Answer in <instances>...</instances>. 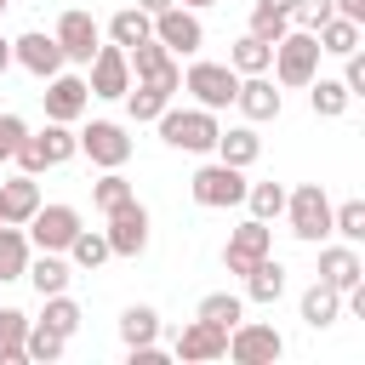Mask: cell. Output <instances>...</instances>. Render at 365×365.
I'll return each mask as SVG.
<instances>
[{
  "instance_id": "1",
  "label": "cell",
  "mask_w": 365,
  "mask_h": 365,
  "mask_svg": "<svg viewBox=\"0 0 365 365\" xmlns=\"http://www.w3.org/2000/svg\"><path fill=\"white\" fill-rule=\"evenodd\" d=\"M319 57H325V51H319V40H314L308 29H285V34L274 40V63H268V68H274L279 86H308V80L319 74Z\"/></svg>"
},
{
  "instance_id": "2",
  "label": "cell",
  "mask_w": 365,
  "mask_h": 365,
  "mask_svg": "<svg viewBox=\"0 0 365 365\" xmlns=\"http://www.w3.org/2000/svg\"><path fill=\"white\" fill-rule=\"evenodd\" d=\"M217 114L211 108H171L165 103V114H160V137L171 143V148H182V154H211V143H217Z\"/></svg>"
},
{
  "instance_id": "3",
  "label": "cell",
  "mask_w": 365,
  "mask_h": 365,
  "mask_svg": "<svg viewBox=\"0 0 365 365\" xmlns=\"http://www.w3.org/2000/svg\"><path fill=\"white\" fill-rule=\"evenodd\" d=\"M188 194H194V205H205V211L245 205V171H240V165H222V160H211V165H200V171H194Z\"/></svg>"
},
{
  "instance_id": "4",
  "label": "cell",
  "mask_w": 365,
  "mask_h": 365,
  "mask_svg": "<svg viewBox=\"0 0 365 365\" xmlns=\"http://www.w3.org/2000/svg\"><path fill=\"white\" fill-rule=\"evenodd\" d=\"M285 217H291V234H297V240L319 245V240L331 234V200H325V188H319V182L291 188V194H285Z\"/></svg>"
},
{
  "instance_id": "5",
  "label": "cell",
  "mask_w": 365,
  "mask_h": 365,
  "mask_svg": "<svg viewBox=\"0 0 365 365\" xmlns=\"http://www.w3.org/2000/svg\"><path fill=\"white\" fill-rule=\"evenodd\" d=\"M268 251H274V228H268L262 217H245V222L228 234V245H222V268L245 279V274H251V262H262Z\"/></svg>"
},
{
  "instance_id": "6",
  "label": "cell",
  "mask_w": 365,
  "mask_h": 365,
  "mask_svg": "<svg viewBox=\"0 0 365 365\" xmlns=\"http://www.w3.org/2000/svg\"><path fill=\"white\" fill-rule=\"evenodd\" d=\"M182 91H194V103L200 108H228L234 103V91H240V74L228 68V63H194L188 74H182Z\"/></svg>"
},
{
  "instance_id": "7",
  "label": "cell",
  "mask_w": 365,
  "mask_h": 365,
  "mask_svg": "<svg viewBox=\"0 0 365 365\" xmlns=\"http://www.w3.org/2000/svg\"><path fill=\"white\" fill-rule=\"evenodd\" d=\"M279 354H285V336L274 325H251V319L228 325V359H240V365H274Z\"/></svg>"
},
{
  "instance_id": "8",
  "label": "cell",
  "mask_w": 365,
  "mask_h": 365,
  "mask_svg": "<svg viewBox=\"0 0 365 365\" xmlns=\"http://www.w3.org/2000/svg\"><path fill=\"white\" fill-rule=\"evenodd\" d=\"M154 40H160L171 57H194V51L205 46V29H200V17H194L188 6H165V11H154Z\"/></svg>"
},
{
  "instance_id": "9",
  "label": "cell",
  "mask_w": 365,
  "mask_h": 365,
  "mask_svg": "<svg viewBox=\"0 0 365 365\" xmlns=\"http://www.w3.org/2000/svg\"><path fill=\"white\" fill-rule=\"evenodd\" d=\"M103 234H108V251H114V257H143V251H148V211L137 205V194L108 211V228H103Z\"/></svg>"
},
{
  "instance_id": "10",
  "label": "cell",
  "mask_w": 365,
  "mask_h": 365,
  "mask_svg": "<svg viewBox=\"0 0 365 365\" xmlns=\"http://www.w3.org/2000/svg\"><path fill=\"white\" fill-rule=\"evenodd\" d=\"M40 103H46V120H63V125H74L86 108H91V86L80 80V74H51L46 80V91H40Z\"/></svg>"
},
{
  "instance_id": "11",
  "label": "cell",
  "mask_w": 365,
  "mask_h": 365,
  "mask_svg": "<svg viewBox=\"0 0 365 365\" xmlns=\"http://www.w3.org/2000/svg\"><path fill=\"white\" fill-rule=\"evenodd\" d=\"M80 154H91V165L114 171V165H125V160H131V137H125V125H120V120H91V125L80 131Z\"/></svg>"
},
{
  "instance_id": "12",
  "label": "cell",
  "mask_w": 365,
  "mask_h": 365,
  "mask_svg": "<svg viewBox=\"0 0 365 365\" xmlns=\"http://www.w3.org/2000/svg\"><path fill=\"white\" fill-rule=\"evenodd\" d=\"M23 228H29V245H40V251H68V240L80 234V211H74V205H40Z\"/></svg>"
},
{
  "instance_id": "13",
  "label": "cell",
  "mask_w": 365,
  "mask_h": 365,
  "mask_svg": "<svg viewBox=\"0 0 365 365\" xmlns=\"http://www.w3.org/2000/svg\"><path fill=\"white\" fill-rule=\"evenodd\" d=\"M86 68H91V80H86V86H91V97H108V103H114V97H125V91H131V63H125V46H97Z\"/></svg>"
},
{
  "instance_id": "14",
  "label": "cell",
  "mask_w": 365,
  "mask_h": 365,
  "mask_svg": "<svg viewBox=\"0 0 365 365\" xmlns=\"http://www.w3.org/2000/svg\"><path fill=\"white\" fill-rule=\"evenodd\" d=\"M171 354H177V359H194V365H200V359H222V354H228V325H211V319L194 314V319L177 331Z\"/></svg>"
},
{
  "instance_id": "15",
  "label": "cell",
  "mask_w": 365,
  "mask_h": 365,
  "mask_svg": "<svg viewBox=\"0 0 365 365\" xmlns=\"http://www.w3.org/2000/svg\"><path fill=\"white\" fill-rule=\"evenodd\" d=\"M11 63H23L34 80H51V74L63 68V46H57V34H46V29H29L23 40H11Z\"/></svg>"
},
{
  "instance_id": "16",
  "label": "cell",
  "mask_w": 365,
  "mask_h": 365,
  "mask_svg": "<svg viewBox=\"0 0 365 365\" xmlns=\"http://www.w3.org/2000/svg\"><path fill=\"white\" fill-rule=\"evenodd\" d=\"M51 34H57V46H63V63H91V51H97V17H91V11H80V6L63 11Z\"/></svg>"
},
{
  "instance_id": "17",
  "label": "cell",
  "mask_w": 365,
  "mask_h": 365,
  "mask_svg": "<svg viewBox=\"0 0 365 365\" xmlns=\"http://www.w3.org/2000/svg\"><path fill=\"white\" fill-rule=\"evenodd\" d=\"M125 63H131V74H137V80H160V86H171V91L182 86V68L171 63V51H165L154 34H148V40H137V46L125 51Z\"/></svg>"
},
{
  "instance_id": "18",
  "label": "cell",
  "mask_w": 365,
  "mask_h": 365,
  "mask_svg": "<svg viewBox=\"0 0 365 365\" xmlns=\"http://www.w3.org/2000/svg\"><path fill=\"white\" fill-rule=\"evenodd\" d=\"M234 108H240L251 125H262V120H279V91H274V80H268V74H240Z\"/></svg>"
},
{
  "instance_id": "19",
  "label": "cell",
  "mask_w": 365,
  "mask_h": 365,
  "mask_svg": "<svg viewBox=\"0 0 365 365\" xmlns=\"http://www.w3.org/2000/svg\"><path fill=\"white\" fill-rule=\"evenodd\" d=\"M319 279H325L331 291H354V285L365 279L359 251H354V245H325V251H319Z\"/></svg>"
},
{
  "instance_id": "20",
  "label": "cell",
  "mask_w": 365,
  "mask_h": 365,
  "mask_svg": "<svg viewBox=\"0 0 365 365\" xmlns=\"http://www.w3.org/2000/svg\"><path fill=\"white\" fill-rule=\"evenodd\" d=\"M34 211H40V182H34L29 171H17V177H6V182H0V217L23 228V222H29Z\"/></svg>"
},
{
  "instance_id": "21",
  "label": "cell",
  "mask_w": 365,
  "mask_h": 365,
  "mask_svg": "<svg viewBox=\"0 0 365 365\" xmlns=\"http://www.w3.org/2000/svg\"><path fill=\"white\" fill-rule=\"evenodd\" d=\"M23 279H29L40 297H57V291H68V279H74V262H63V251H40V257H29Z\"/></svg>"
},
{
  "instance_id": "22",
  "label": "cell",
  "mask_w": 365,
  "mask_h": 365,
  "mask_svg": "<svg viewBox=\"0 0 365 365\" xmlns=\"http://www.w3.org/2000/svg\"><path fill=\"white\" fill-rule=\"evenodd\" d=\"M211 148H217V160H222V165H240V171H245V165H257L262 137H257L251 125H228V131H217V143H211Z\"/></svg>"
},
{
  "instance_id": "23",
  "label": "cell",
  "mask_w": 365,
  "mask_h": 365,
  "mask_svg": "<svg viewBox=\"0 0 365 365\" xmlns=\"http://www.w3.org/2000/svg\"><path fill=\"white\" fill-rule=\"evenodd\" d=\"M245 297L262 302V308H274V302L285 297V262H274V251H268L262 262H251V274H245Z\"/></svg>"
},
{
  "instance_id": "24",
  "label": "cell",
  "mask_w": 365,
  "mask_h": 365,
  "mask_svg": "<svg viewBox=\"0 0 365 365\" xmlns=\"http://www.w3.org/2000/svg\"><path fill=\"white\" fill-rule=\"evenodd\" d=\"M342 319V291H331L325 279H314L308 291H302V325L308 331H325V325H336Z\"/></svg>"
},
{
  "instance_id": "25",
  "label": "cell",
  "mask_w": 365,
  "mask_h": 365,
  "mask_svg": "<svg viewBox=\"0 0 365 365\" xmlns=\"http://www.w3.org/2000/svg\"><path fill=\"white\" fill-rule=\"evenodd\" d=\"M314 40H319V51L325 57H348V51H359V23H348V17H325L319 29H314Z\"/></svg>"
},
{
  "instance_id": "26",
  "label": "cell",
  "mask_w": 365,
  "mask_h": 365,
  "mask_svg": "<svg viewBox=\"0 0 365 365\" xmlns=\"http://www.w3.org/2000/svg\"><path fill=\"white\" fill-rule=\"evenodd\" d=\"M165 103H171V86H160V80H137V86L125 91V108H131L137 125H143V120H160Z\"/></svg>"
},
{
  "instance_id": "27",
  "label": "cell",
  "mask_w": 365,
  "mask_h": 365,
  "mask_svg": "<svg viewBox=\"0 0 365 365\" xmlns=\"http://www.w3.org/2000/svg\"><path fill=\"white\" fill-rule=\"evenodd\" d=\"M308 103H314V114H319V120H342L354 97H348V86H342V80L314 74V80H308Z\"/></svg>"
},
{
  "instance_id": "28",
  "label": "cell",
  "mask_w": 365,
  "mask_h": 365,
  "mask_svg": "<svg viewBox=\"0 0 365 365\" xmlns=\"http://www.w3.org/2000/svg\"><path fill=\"white\" fill-rule=\"evenodd\" d=\"M34 148H40V160H46V165H68V160L80 154V137H74L63 120H46V131L34 137Z\"/></svg>"
},
{
  "instance_id": "29",
  "label": "cell",
  "mask_w": 365,
  "mask_h": 365,
  "mask_svg": "<svg viewBox=\"0 0 365 365\" xmlns=\"http://www.w3.org/2000/svg\"><path fill=\"white\" fill-rule=\"evenodd\" d=\"M23 268H29V234L17 222H0V285L23 279Z\"/></svg>"
},
{
  "instance_id": "30",
  "label": "cell",
  "mask_w": 365,
  "mask_h": 365,
  "mask_svg": "<svg viewBox=\"0 0 365 365\" xmlns=\"http://www.w3.org/2000/svg\"><path fill=\"white\" fill-rule=\"evenodd\" d=\"M148 34H154V17H148L143 6H125V11H114V17H108V40H114V46H125V51H131L137 40H148Z\"/></svg>"
},
{
  "instance_id": "31",
  "label": "cell",
  "mask_w": 365,
  "mask_h": 365,
  "mask_svg": "<svg viewBox=\"0 0 365 365\" xmlns=\"http://www.w3.org/2000/svg\"><path fill=\"white\" fill-rule=\"evenodd\" d=\"M268 63H274V46L257 40V34H240L234 51H228V68L234 74H268Z\"/></svg>"
},
{
  "instance_id": "32",
  "label": "cell",
  "mask_w": 365,
  "mask_h": 365,
  "mask_svg": "<svg viewBox=\"0 0 365 365\" xmlns=\"http://www.w3.org/2000/svg\"><path fill=\"white\" fill-rule=\"evenodd\" d=\"M63 331H51L46 319H29V336H23V359H34V365H51V359H63Z\"/></svg>"
},
{
  "instance_id": "33",
  "label": "cell",
  "mask_w": 365,
  "mask_h": 365,
  "mask_svg": "<svg viewBox=\"0 0 365 365\" xmlns=\"http://www.w3.org/2000/svg\"><path fill=\"white\" fill-rule=\"evenodd\" d=\"M108 257H114V251H108V234H103V228H80V234L68 240V262H74V268H103Z\"/></svg>"
},
{
  "instance_id": "34",
  "label": "cell",
  "mask_w": 365,
  "mask_h": 365,
  "mask_svg": "<svg viewBox=\"0 0 365 365\" xmlns=\"http://www.w3.org/2000/svg\"><path fill=\"white\" fill-rule=\"evenodd\" d=\"M154 336H160V314H154L148 302H137V308L120 314V342H125V348H143V342H154Z\"/></svg>"
},
{
  "instance_id": "35",
  "label": "cell",
  "mask_w": 365,
  "mask_h": 365,
  "mask_svg": "<svg viewBox=\"0 0 365 365\" xmlns=\"http://www.w3.org/2000/svg\"><path fill=\"white\" fill-rule=\"evenodd\" d=\"M23 336H29V314L0 308V365H23Z\"/></svg>"
},
{
  "instance_id": "36",
  "label": "cell",
  "mask_w": 365,
  "mask_h": 365,
  "mask_svg": "<svg viewBox=\"0 0 365 365\" xmlns=\"http://www.w3.org/2000/svg\"><path fill=\"white\" fill-rule=\"evenodd\" d=\"M125 200H131V182L120 177V165H114V171H103V177L91 182V205H97L103 217H108L114 205H125Z\"/></svg>"
},
{
  "instance_id": "37",
  "label": "cell",
  "mask_w": 365,
  "mask_h": 365,
  "mask_svg": "<svg viewBox=\"0 0 365 365\" xmlns=\"http://www.w3.org/2000/svg\"><path fill=\"white\" fill-rule=\"evenodd\" d=\"M245 205H251V217L274 222V217L285 211V188H279V182H245Z\"/></svg>"
},
{
  "instance_id": "38",
  "label": "cell",
  "mask_w": 365,
  "mask_h": 365,
  "mask_svg": "<svg viewBox=\"0 0 365 365\" xmlns=\"http://www.w3.org/2000/svg\"><path fill=\"white\" fill-rule=\"evenodd\" d=\"M331 234H342L348 245H359V240H365V200H342V205H331Z\"/></svg>"
},
{
  "instance_id": "39",
  "label": "cell",
  "mask_w": 365,
  "mask_h": 365,
  "mask_svg": "<svg viewBox=\"0 0 365 365\" xmlns=\"http://www.w3.org/2000/svg\"><path fill=\"white\" fill-rule=\"evenodd\" d=\"M200 319H211V325H240V319H245V302H240L234 291H211V297H200Z\"/></svg>"
},
{
  "instance_id": "40",
  "label": "cell",
  "mask_w": 365,
  "mask_h": 365,
  "mask_svg": "<svg viewBox=\"0 0 365 365\" xmlns=\"http://www.w3.org/2000/svg\"><path fill=\"white\" fill-rule=\"evenodd\" d=\"M40 302H46V314H40V319H46L51 331H63V336H74V331H80V302H74L68 291H57V297H40Z\"/></svg>"
},
{
  "instance_id": "41",
  "label": "cell",
  "mask_w": 365,
  "mask_h": 365,
  "mask_svg": "<svg viewBox=\"0 0 365 365\" xmlns=\"http://www.w3.org/2000/svg\"><path fill=\"white\" fill-rule=\"evenodd\" d=\"M285 29H291V11H268V6H251V34H257V40H268V46H274Z\"/></svg>"
},
{
  "instance_id": "42",
  "label": "cell",
  "mask_w": 365,
  "mask_h": 365,
  "mask_svg": "<svg viewBox=\"0 0 365 365\" xmlns=\"http://www.w3.org/2000/svg\"><path fill=\"white\" fill-rule=\"evenodd\" d=\"M331 11H336V6H331V0H297V6H291V23H297V29H308V34H314V29H319V23H325V17H331Z\"/></svg>"
},
{
  "instance_id": "43",
  "label": "cell",
  "mask_w": 365,
  "mask_h": 365,
  "mask_svg": "<svg viewBox=\"0 0 365 365\" xmlns=\"http://www.w3.org/2000/svg\"><path fill=\"white\" fill-rule=\"evenodd\" d=\"M342 86H348V97H365V51L342 57Z\"/></svg>"
},
{
  "instance_id": "44",
  "label": "cell",
  "mask_w": 365,
  "mask_h": 365,
  "mask_svg": "<svg viewBox=\"0 0 365 365\" xmlns=\"http://www.w3.org/2000/svg\"><path fill=\"white\" fill-rule=\"evenodd\" d=\"M29 137V125L17 120V114H0V160H11L17 154V143Z\"/></svg>"
},
{
  "instance_id": "45",
  "label": "cell",
  "mask_w": 365,
  "mask_h": 365,
  "mask_svg": "<svg viewBox=\"0 0 365 365\" xmlns=\"http://www.w3.org/2000/svg\"><path fill=\"white\" fill-rule=\"evenodd\" d=\"M11 160H17V165H23V171H29V177H40V171H46V160H40V148H34V137H23V143H17V154H11Z\"/></svg>"
},
{
  "instance_id": "46",
  "label": "cell",
  "mask_w": 365,
  "mask_h": 365,
  "mask_svg": "<svg viewBox=\"0 0 365 365\" xmlns=\"http://www.w3.org/2000/svg\"><path fill=\"white\" fill-rule=\"evenodd\" d=\"M331 6H336V17H348V23L365 29V0H331Z\"/></svg>"
},
{
  "instance_id": "47",
  "label": "cell",
  "mask_w": 365,
  "mask_h": 365,
  "mask_svg": "<svg viewBox=\"0 0 365 365\" xmlns=\"http://www.w3.org/2000/svg\"><path fill=\"white\" fill-rule=\"evenodd\" d=\"M137 6H143V11L154 17V11H165V6H177V0H137Z\"/></svg>"
},
{
  "instance_id": "48",
  "label": "cell",
  "mask_w": 365,
  "mask_h": 365,
  "mask_svg": "<svg viewBox=\"0 0 365 365\" xmlns=\"http://www.w3.org/2000/svg\"><path fill=\"white\" fill-rule=\"evenodd\" d=\"M11 68V40H0V74Z\"/></svg>"
},
{
  "instance_id": "49",
  "label": "cell",
  "mask_w": 365,
  "mask_h": 365,
  "mask_svg": "<svg viewBox=\"0 0 365 365\" xmlns=\"http://www.w3.org/2000/svg\"><path fill=\"white\" fill-rule=\"evenodd\" d=\"M177 6H188V11H205V6H217V0H177Z\"/></svg>"
},
{
  "instance_id": "50",
  "label": "cell",
  "mask_w": 365,
  "mask_h": 365,
  "mask_svg": "<svg viewBox=\"0 0 365 365\" xmlns=\"http://www.w3.org/2000/svg\"><path fill=\"white\" fill-rule=\"evenodd\" d=\"M0 11H6V0H0Z\"/></svg>"
},
{
  "instance_id": "51",
  "label": "cell",
  "mask_w": 365,
  "mask_h": 365,
  "mask_svg": "<svg viewBox=\"0 0 365 365\" xmlns=\"http://www.w3.org/2000/svg\"><path fill=\"white\" fill-rule=\"evenodd\" d=\"M0 222H6V217H0Z\"/></svg>"
}]
</instances>
